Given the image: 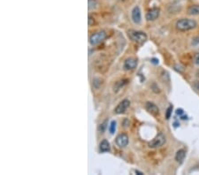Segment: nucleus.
<instances>
[{
  "label": "nucleus",
  "instance_id": "1",
  "mask_svg": "<svg viewBox=\"0 0 199 175\" xmlns=\"http://www.w3.org/2000/svg\"><path fill=\"white\" fill-rule=\"evenodd\" d=\"M197 27V22L192 19H181L175 24L176 29L182 32L192 30Z\"/></svg>",
  "mask_w": 199,
  "mask_h": 175
},
{
  "label": "nucleus",
  "instance_id": "2",
  "mask_svg": "<svg viewBox=\"0 0 199 175\" xmlns=\"http://www.w3.org/2000/svg\"><path fill=\"white\" fill-rule=\"evenodd\" d=\"M128 35L134 42L137 44H142L147 40V35L144 32L130 30L128 31Z\"/></svg>",
  "mask_w": 199,
  "mask_h": 175
},
{
  "label": "nucleus",
  "instance_id": "3",
  "mask_svg": "<svg viewBox=\"0 0 199 175\" xmlns=\"http://www.w3.org/2000/svg\"><path fill=\"white\" fill-rule=\"evenodd\" d=\"M106 37V33L105 31H98L92 34L90 37V44L92 46L99 44L101 42H103Z\"/></svg>",
  "mask_w": 199,
  "mask_h": 175
},
{
  "label": "nucleus",
  "instance_id": "4",
  "mask_svg": "<svg viewBox=\"0 0 199 175\" xmlns=\"http://www.w3.org/2000/svg\"><path fill=\"white\" fill-rule=\"evenodd\" d=\"M166 143V136L163 134H158L153 140H152L149 143V147L152 149H156V148H159L161 146H163Z\"/></svg>",
  "mask_w": 199,
  "mask_h": 175
},
{
  "label": "nucleus",
  "instance_id": "5",
  "mask_svg": "<svg viewBox=\"0 0 199 175\" xmlns=\"http://www.w3.org/2000/svg\"><path fill=\"white\" fill-rule=\"evenodd\" d=\"M115 143L120 148H125L128 144V136L126 134H120L116 137Z\"/></svg>",
  "mask_w": 199,
  "mask_h": 175
},
{
  "label": "nucleus",
  "instance_id": "6",
  "mask_svg": "<svg viewBox=\"0 0 199 175\" xmlns=\"http://www.w3.org/2000/svg\"><path fill=\"white\" fill-rule=\"evenodd\" d=\"M129 105H130V102H129L127 99H124L123 101H121V102L118 104V106L115 108L114 112H115L116 114L124 113L125 111H127V109L129 107Z\"/></svg>",
  "mask_w": 199,
  "mask_h": 175
},
{
  "label": "nucleus",
  "instance_id": "7",
  "mask_svg": "<svg viewBox=\"0 0 199 175\" xmlns=\"http://www.w3.org/2000/svg\"><path fill=\"white\" fill-rule=\"evenodd\" d=\"M159 14H160V10L158 8H152L146 14L145 18L149 21H153L158 18Z\"/></svg>",
  "mask_w": 199,
  "mask_h": 175
},
{
  "label": "nucleus",
  "instance_id": "8",
  "mask_svg": "<svg viewBox=\"0 0 199 175\" xmlns=\"http://www.w3.org/2000/svg\"><path fill=\"white\" fill-rule=\"evenodd\" d=\"M137 65V60L134 58H128L124 62V68L126 70H133Z\"/></svg>",
  "mask_w": 199,
  "mask_h": 175
},
{
  "label": "nucleus",
  "instance_id": "9",
  "mask_svg": "<svg viewBox=\"0 0 199 175\" xmlns=\"http://www.w3.org/2000/svg\"><path fill=\"white\" fill-rule=\"evenodd\" d=\"M132 20L136 24H139L142 20L141 16V10L138 6H136L132 11Z\"/></svg>",
  "mask_w": 199,
  "mask_h": 175
},
{
  "label": "nucleus",
  "instance_id": "10",
  "mask_svg": "<svg viewBox=\"0 0 199 175\" xmlns=\"http://www.w3.org/2000/svg\"><path fill=\"white\" fill-rule=\"evenodd\" d=\"M145 108H146V110L149 111L150 113H152V115H158V113H159V109H158V107L153 104V103H151V102H148V103H146V104H145Z\"/></svg>",
  "mask_w": 199,
  "mask_h": 175
},
{
  "label": "nucleus",
  "instance_id": "11",
  "mask_svg": "<svg viewBox=\"0 0 199 175\" xmlns=\"http://www.w3.org/2000/svg\"><path fill=\"white\" fill-rule=\"evenodd\" d=\"M187 13H188V14L192 16L199 15V5H192L188 6Z\"/></svg>",
  "mask_w": 199,
  "mask_h": 175
},
{
  "label": "nucleus",
  "instance_id": "12",
  "mask_svg": "<svg viewBox=\"0 0 199 175\" xmlns=\"http://www.w3.org/2000/svg\"><path fill=\"white\" fill-rule=\"evenodd\" d=\"M186 157V150L182 149H179L177 152H176V155H175V160L178 162V163H182V161Z\"/></svg>",
  "mask_w": 199,
  "mask_h": 175
},
{
  "label": "nucleus",
  "instance_id": "13",
  "mask_svg": "<svg viewBox=\"0 0 199 175\" xmlns=\"http://www.w3.org/2000/svg\"><path fill=\"white\" fill-rule=\"evenodd\" d=\"M110 143L108 142L107 140H103L101 143H100V145H99V149L101 152H107V151H110Z\"/></svg>",
  "mask_w": 199,
  "mask_h": 175
},
{
  "label": "nucleus",
  "instance_id": "14",
  "mask_svg": "<svg viewBox=\"0 0 199 175\" xmlns=\"http://www.w3.org/2000/svg\"><path fill=\"white\" fill-rule=\"evenodd\" d=\"M127 80H121V81H118L116 82L115 86H114V91H118L119 89H121V87H123L126 83H127Z\"/></svg>",
  "mask_w": 199,
  "mask_h": 175
},
{
  "label": "nucleus",
  "instance_id": "15",
  "mask_svg": "<svg viewBox=\"0 0 199 175\" xmlns=\"http://www.w3.org/2000/svg\"><path fill=\"white\" fill-rule=\"evenodd\" d=\"M115 130H116V121H112L111 122V124H110V127H109V131H110V133L111 134H114V132H115Z\"/></svg>",
  "mask_w": 199,
  "mask_h": 175
},
{
  "label": "nucleus",
  "instance_id": "16",
  "mask_svg": "<svg viewBox=\"0 0 199 175\" xmlns=\"http://www.w3.org/2000/svg\"><path fill=\"white\" fill-rule=\"evenodd\" d=\"M97 6V3L96 0H89V9H96V7Z\"/></svg>",
  "mask_w": 199,
  "mask_h": 175
},
{
  "label": "nucleus",
  "instance_id": "17",
  "mask_svg": "<svg viewBox=\"0 0 199 175\" xmlns=\"http://www.w3.org/2000/svg\"><path fill=\"white\" fill-rule=\"evenodd\" d=\"M172 111H173V106L170 105L168 108H167V114H166V117H167V119H170V117H171V115H172Z\"/></svg>",
  "mask_w": 199,
  "mask_h": 175
},
{
  "label": "nucleus",
  "instance_id": "18",
  "mask_svg": "<svg viewBox=\"0 0 199 175\" xmlns=\"http://www.w3.org/2000/svg\"><path fill=\"white\" fill-rule=\"evenodd\" d=\"M194 63L199 65V53H197V54L195 56V58H194Z\"/></svg>",
  "mask_w": 199,
  "mask_h": 175
},
{
  "label": "nucleus",
  "instance_id": "19",
  "mask_svg": "<svg viewBox=\"0 0 199 175\" xmlns=\"http://www.w3.org/2000/svg\"><path fill=\"white\" fill-rule=\"evenodd\" d=\"M93 23H94V19L92 18L91 16H89V26L91 27Z\"/></svg>",
  "mask_w": 199,
  "mask_h": 175
},
{
  "label": "nucleus",
  "instance_id": "20",
  "mask_svg": "<svg viewBox=\"0 0 199 175\" xmlns=\"http://www.w3.org/2000/svg\"><path fill=\"white\" fill-rule=\"evenodd\" d=\"M176 114H177V115H180V116L182 115V114H183V110H182V109H178V110L176 111Z\"/></svg>",
  "mask_w": 199,
  "mask_h": 175
},
{
  "label": "nucleus",
  "instance_id": "21",
  "mask_svg": "<svg viewBox=\"0 0 199 175\" xmlns=\"http://www.w3.org/2000/svg\"><path fill=\"white\" fill-rule=\"evenodd\" d=\"M196 40H197V41H193V43H192V44H193V45H196L197 44H198V43H199V37H197V38H196Z\"/></svg>",
  "mask_w": 199,
  "mask_h": 175
},
{
  "label": "nucleus",
  "instance_id": "22",
  "mask_svg": "<svg viewBox=\"0 0 199 175\" xmlns=\"http://www.w3.org/2000/svg\"><path fill=\"white\" fill-rule=\"evenodd\" d=\"M152 63L153 64H158V60L156 59H152Z\"/></svg>",
  "mask_w": 199,
  "mask_h": 175
},
{
  "label": "nucleus",
  "instance_id": "23",
  "mask_svg": "<svg viewBox=\"0 0 199 175\" xmlns=\"http://www.w3.org/2000/svg\"><path fill=\"white\" fill-rule=\"evenodd\" d=\"M135 173H138V174H139V175L143 174V173H142V172H139V171H135Z\"/></svg>",
  "mask_w": 199,
  "mask_h": 175
},
{
  "label": "nucleus",
  "instance_id": "24",
  "mask_svg": "<svg viewBox=\"0 0 199 175\" xmlns=\"http://www.w3.org/2000/svg\"><path fill=\"white\" fill-rule=\"evenodd\" d=\"M197 76H198V77H199V72H198V73H197Z\"/></svg>",
  "mask_w": 199,
  "mask_h": 175
}]
</instances>
